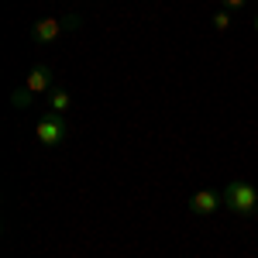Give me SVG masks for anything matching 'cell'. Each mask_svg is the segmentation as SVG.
Returning <instances> with one entry per match:
<instances>
[{
    "label": "cell",
    "instance_id": "6da1fadb",
    "mask_svg": "<svg viewBox=\"0 0 258 258\" xmlns=\"http://www.w3.org/2000/svg\"><path fill=\"white\" fill-rule=\"evenodd\" d=\"M224 207H227L231 214H241V217L258 214V186L244 182V179L227 182V186H224Z\"/></svg>",
    "mask_w": 258,
    "mask_h": 258
},
{
    "label": "cell",
    "instance_id": "7a4b0ae2",
    "mask_svg": "<svg viewBox=\"0 0 258 258\" xmlns=\"http://www.w3.org/2000/svg\"><path fill=\"white\" fill-rule=\"evenodd\" d=\"M35 138H38L41 148H59L62 141L69 138V120L62 114H45L35 127Z\"/></svg>",
    "mask_w": 258,
    "mask_h": 258
},
{
    "label": "cell",
    "instance_id": "3957f363",
    "mask_svg": "<svg viewBox=\"0 0 258 258\" xmlns=\"http://www.w3.org/2000/svg\"><path fill=\"white\" fill-rule=\"evenodd\" d=\"M62 24L59 18H41V21H35V28H31V38L38 41V45H52V41L62 35Z\"/></svg>",
    "mask_w": 258,
    "mask_h": 258
},
{
    "label": "cell",
    "instance_id": "277c9868",
    "mask_svg": "<svg viewBox=\"0 0 258 258\" xmlns=\"http://www.w3.org/2000/svg\"><path fill=\"white\" fill-rule=\"evenodd\" d=\"M220 203H224L220 193H214V189H200V193H193V200H189V210L200 214V217H210Z\"/></svg>",
    "mask_w": 258,
    "mask_h": 258
},
{
    "label": "cell",
    "instance_id": "5b68a950",
    "mask_svg": "<svg viewBox=\"0 0 258 258\" xmlns=\"http://www.w3.org/2000/svg\"><path fill=\"white\" fill-rule=\"evenodd\" d=\"M24 90H28V93H48V90H52V69H48V66H35V69L24 76Z\"/></svg>",
    "mask_w": 258,
    "mask_h": 258
},
{
    "label": "cell",
    "instance_id": "8992f818",
    "mask_svg": "<svg viewBox=\"0 0 258 258\" xmlns=\"http://www.w3.org/2000/svg\"><path fill=\"white\" fill-rule=\"evenodd\" d=\"M69 107H73V97H69V90H62V86H52L48 90V114H69Z\"/></svg>",
    "mask_w": 258,
    "mask_h": 258
},
{
    "label": "cell",
    "instance_id": "52a82bcc",
    "mask_svg": "<svg viewBox=\"0 0 258 258\" xmlns=\"http://www.w3.org/2000/svg\"><path fill=\"white\" fill-rule=\"evenodd\" d=\"M31 97H35V93H28V90L21 86V90H14V93H11V103H14L18 110H28V107H31Z\"/></svg>",
    "mask_w": 258,
    "mask_h": 258
},
{
    "label": "cell",
    "instance_id": "ba28073f",
    "mask_svg": "<svg viewBox=\"0 0 258 258\" xmlns=\"http://www.w3.org/2000/svg\"><path fill=\"white\" fill-rule=\"evenodd\" d=\"M214 28H217V31H227V28H231V11H227V7L214 14Z\"/></svg>",
    "mask_w": 258,
    "mask_h": 258
},
{
    "label": "cell",
    "instance_id": "9c48e42d",
    "mask_svg": "<svg viewBox=\"0 0 258 258\" xmlns=\"http://www.w3.org/2000/svg\"><path fill=\"white\" fill-rule=\"evenodd\" d=\"M62 24H66V28H80L83 18H80V14H66V18H62Z\"/></svg>",
    "mask_w": 258,
    "mask_h": 258
},
{
    "label": "cell",
    "instance_id": "30bf717a",
    "mask_svg": "<svg viewBox=\"0 0 258 258\" xmlns=\"http://www.w3.org/2000/svg\"><path fill=\"white\" fill-rule=\"evenodd\" d=\"M224 7H227V11H241V7H244V0H224Z\"/></svg>",
    "mask_w": 258,
    "mask_h": 258
},
{
    "label": "cell",
    "instance_id": "8fae6325",
    "mask_svg": "<svg viewBox=\"0 0 258 258\" xmlns=\"http://www.w3.org/2000/svg\"><path fill=\"white\" fill-rule=\"evenodd\" d=\"M255 31H258V18H255Z\"/></svg>",
    "mask_w": 258,
    "mask_h": 258
},
{
    "label": "cell",
    "instance_id": "7c38bea8",
    "mask_svg": "<svg viewBox=\"0 0 258 258\" xmlns=\"http://www.w3.org/2000/svg\"><path fill=\"white\" fill-rule=\"evenodd\" d=\"M255 217H258V214H255Z\"/></svg>",
    "mask_w": 258,
    "mask_h": 258
}]
</instances>
